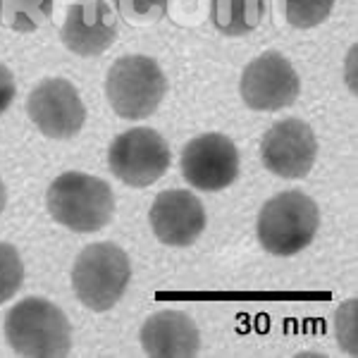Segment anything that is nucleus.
<instances>
[{"instance_id":"1","label":"nucleus","mask_w":358,"mask_h":358,"mask_svg":"<svg viewBox=\"0 0 358 358\" xmlns=\"http://www.w3.org/2000/svg\"><path fill=\"white\" fill-rule=\"evenodd\" d=\"M5 339L15 354L55 358L72 351V327L60 308L41 296H29L5 315Z\"/></svg>"},{"instance_id":"2","label":"nucleus","mask_w":358,"mask_h":358,"mask_svg":"<svg viewBox=\"0 0 358 358\" xmlns=\"http://www.w3.org/2000/svg\"><path fill=\"white\" fill-rule=\"evenodd\" d=\"M45 206L55 222L89 234L113 220L115 194L106 179L84 172H65L48 187Z\"/></svg>"},{"instance_id":"3","label":"nucleus","mask_w":358,"mask_h":358,"mask_svg":"<svg viewBox=\"0 0 358 358\" xmlns=\"http://www.w3.org/2000/svg\"><path fill=\"white\" fill-rule=\"evenodd\" d=\"M320 224L315 201L303 192L277 194L261 208L258 241L273 256H296L313 241Z\"/></svg>"},{"instance_id":"4","label":"nucleus","mask_w":358,"mask_h":358,"mask_svg":"<svg viewBox=\"0 0 358 358\" xmlns=\"http://www.w3.org/2000/svg\"><path fill=\"white\" fill-rule=\"evenodd\" d=\"M131 268L127 253L113 241L86 246L72 268V287L86 308L103 313L122 299Z\"/></svg>"},{"instance_id":"5","label":"nucleus","mask_w":358,"mask_h":358,"mask_svg":"<svg viewBox=\"0 0 358 358\" xmlns=\"http://www.w3.org/2000/svg\"><path fill=\"white\" fill-rule=\"evenodd\" d=\"M165 74L153 57L124 55L108 72V103L122 120H143L158 110L165 96Z\"/></svg>"},{"instance_id":"6","label":"nucleus","mask_w":358,"mask_h":358,"mask_svg":"<svg viewBox=\"0 0 358 358\" xmlns=\"http://www.w3.org/2000/svg\"><path fill=\"white\" fill-rule=\"evenodd\" d=\"M108 165L127 187H148L158 182L170 167V148L158 131L134 127L110 143Z\"/></svg>"},{"instance_id":"7","label":"nucleus","mask_w":358,"mask_h":358,"mask_svg":"<svg viewBox=\"0 0 358 358\" xmlns=\"http://www.w3.org/2000/svg\"><path fill=\"white\" fill-rule=\"evenodd\" d=\"M301 82H299L296 69L285 55L263 53L261 57L251 62L244 74H241V98L251 110L273 113L282 110V108L292 106L299 96Z\"/></svg>"},{"instance_id":"8","label":"nucleus","mask_w":358,"mask_h":358,"mask_svg":"<svg viewBox=\"0 0 358 358\" xmlns=\"http://www.w3.org/2000/svg\"><path fill=\"white\" fill-rule=\"evenodd\" d=\"M27 113L48 138H72L86 122V108L67 79H45L29 94Z\"/></svg>"},{"instance_id":"9","label":"nucleus","mask_w":358,"mask_h":358,"mask_svg":"<svg viewBox=\"0 0 358 358\" xmlns=\"http://www.w3.org/2000/svg\"><path fill=\"white\" fill-rule=\"evenodd\" d=\"M317 155L315 134L303 120H280L265 131L261 143L263 165L273 175L301 179L313 170Z\"/></svg>"},{"instance_id":"10","label":"nucleus","mask_w":358,"mask_h":358,"mask_svg":"<svg viewBox=\"0 0 358 358\" xmlns=\"http://www.w3.org/2000/svg\"><path fill=\"white\" fill-rule=\"evenodd\" d=\"M182 175L199 192H220L239 175L236 146L222 134H203L182 151Z\"/></svg>"},{"instance_id":"11","label":"nucleus","mask_w":358,"mask_h":358,"mask_svg":"<svg viewBox=\"0 0 358 358\" xmlns=\"http://www.w3.org/2000/svg\"><path fill=\"white\" fill-rule=\"evenodd\" d=\"M148 220L163 244L192 246L206 229V210L199 196L187 189H170L153 201Z\"/></svg>"},{"instance_id":"12","label":"nucleus","mask_w":358,"mask_h":358,"mask_svg":"<svg viewBox=\"0 0 358 358\" xmlns=\"http://www.w3.org/2000/svg\"><path fill=\"white\" fill-rule=\"evenodd\" d=\"M60 36L72 53L82 57L101 55L117 36V20L106 0H82L69 5Z\"/></svg>"},{"instance_id":"13","label":"nucleus","mask_w":358,"mask_h":358,"mask_svg":"<svg viewBox=\"0 0 358 358\" xmlns=\"http://www.w3.org/2000/svg\"><path fill=\"white\" fill-rule=\"evenodd\" d=\"M141 346L155 358H189L201 349L196 322L182 310L153 313L141 327Z\"/></svg>"},{"instance_id":"14","label":"nucleus","mask_w":358,"mask_h":358,"mask_svg":"<svg viewBox=\"0 0 358 358\" xmlns=\"http://www.w3.org/2000/svg\"><path fill=\"white\" fill-rule=\"evenodd\" d=\"M265 17V0H213L210 20L224 36H244Z\"/></svg>"},{"instance_id":"15","label":"nucleus","mask_w":358,"mask_h":358,"mask_svg":"<svg viewBox=\"0 0 358 358\" xmlns=\"http://www.w3.org/2000/svg\"><path fill=\"white\" fill-rule=\"evenodd\" d=\"M53 15V0H0V17L13 31H36Z\"/></svg>"},{"instance_id":"16","label":"nucleus","mask_w":358,"mask_h":358,"mask_svg":"<svg viewBox=\"0 0 358 358\" xmlns=\"http://www.w3.org/2000/svg\"><path fill=\"white\" fill-rule=\"evenodd\" d=\"M334 0H285V17L292 27L310 29L330 17Z\"/></svg>"},{"instance_id":"17","label":"nucleus","mask_w":358,"mask_h":358,"mask_svg":"<svg viewBox=\"0 0 358 358\" xmlns=\"http://www.w3.org/2000/svg\"><path fill=\"white\" fill-rule=\"evenodd\" d=\"M24 265L13 244L0 241V303L10 301L22 287Z\"/></svg>"},{"instance_id":"18","label":"nucleus","mask_w":358,"mask_h":358,"mask_svg":"<svg viewBox=\"0 0 358 358\" xmlns=\"http://www.w3.org/2000/svg\"><path fill=\"white\" fill-rule=\"evenodd\" d=\"M337 342L342 346V351H346L349 356L358 354V301L349 299L339 306L337 310Z\"/></svg>"},{"instance_id":"19","label":"nucleus","mask_w":358,"mask_h":358,"mask_svg":"<svg viewBox=\"0 0 358 358\" xmlns=\"http://www.w3.org/2000/svg\"><path fill=\"white\" fill-rule=\"evenodd\" d=\"M115 3L129 24H151L163 20L167 13V0H115Z\"/></svg>"},{"instance_id":"20","label":"nucleus","mask_w":358,"mask_h":358,"mask_svg":"<svg viewBox=\"0 0 358 358\" xmlns=\"http://www.w3.org/2000/svg\"><path fill=\"white\" fill-rule=\"evenodd\" d=\"M17 86H15V77L5 65H0V115L10 108V103L15 101Z\"/></svg>"},{"instance_id":"21","label":"nucleus","mask_w":358,"mask_h":358,"mask_svg":"<svg viewBox=\"0 0 358 358\" xmlns=\"http://www.w3.org/2000/svg\"><path fill=\"white\" fill-rule=\"evenodd\" d=\"M5 208V184H3V179H0V210Z\"/></svg>"}]
</instances>
